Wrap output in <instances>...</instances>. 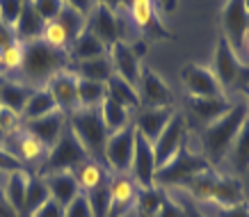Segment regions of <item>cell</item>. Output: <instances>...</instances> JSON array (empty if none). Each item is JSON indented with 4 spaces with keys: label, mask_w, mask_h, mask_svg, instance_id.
<instances>
[{
    "label": "cell",
    "mask_w": 249,
    "mask_h": 217,
    "mask_svg": "<svg viewBox=\"0 0 249 217\" xmlns=\"http://www.w3.org/2000/svg\"><path fill=\"white\" fill-rule=\"evenodd\" d=\"M32 174L28 169H18V172H12L7 174V183H5V197L7 201L12 203V208L18 213L21 217V210H23V199H25V187H28V181H30Z\"/></svg>",
    "instance_id": "obj_33"
},
{
    "label": "cell",
    "mask_w": 249,
    "mask_h": 217,
    "mask_svg": "<svg viewBox=\"0 0 249 217\" xmlns=\"http://www.w3.org/2000/svg\"><path fill=\"white\" fill-rule=\"evenodd\" d=\"M128 14L149 41H153V39H176L158 18L153 0H130Z\"/></svg>",
    "instance_id": "obj_12"
},
{
    "label": "cell",
    "mask_w": 249,
    "mask_h": 217,
    "mask_svg": "<svg viewBox=\"0 0 249 217\" xmlns=\"http://www.w3.org/2000/svg\"><path fill=\"white\" fill-rule=\"evenodd\" d=\"M160 7L165 9V12H169V9H174V5H176V0H158Z\"/></svg>",
    "instance_id": "obj_54"
},
{
    "label": "cell",
    "mask_w": 249,
    "mask_h": 217,
    "mask_svg": "<svg viewBox=\"0 0 249 217\" xmlns=\"http://www.w3.org/2000/svg\"><path fill=\"white\" fill-rule=\"evenodd\" d=\"M32 7L37 9V14L48 23L60 16V12L64 9V0H32Z\"/></svg>",
    "instance_id": "obj_42"
},
{
    "label": "cell",
    "mask_w": 249,
    "mask_h": 217,
    "mask_svg": "<svg viewBox=\"0 0 249 217\" xmlns=\"http://www.w3.org/2000/svg\"><path fill=\"white\" fill-rule=\"evenodd\" d=\"M181 80L188 90L190 98L219 96L222 94V87H219L217 78L213 75V71L206 67H199V64H185L181 71Z\"/></svg>",
    "instance_id": "obj_15"
},
{
    "label": "cell",
    "mask_w": 249,
    "mask_h": 217,
    "mask_svg": "<svg viewBox=\"0 0 249 217\" xmlns=\"http://www.w3.org/2000/svg\"><path fill=\"white\" fill-rule=\"evenodd\" d=\"M64 128H67V114L60 112V110L46 114V117H39V119L23 121V130H28L30 135H35L46 149H51V146L60 140V135Z\"/></svg>",
    "instance_id": "obj_17"
},
{
    "label": "cell",
    "mask_w": 249,
    "mask_h": 217,
    "mask_svg": "<svg viewBox=\"0 0 249 217\" xmlns=\"http://www.w3.org/2000/svg\"><path fill=\"white\" fill-rule=\"evenodd\" d=\"M44 181H46V185H48L51 199H55L62 208L69 206V203L76 199L78 192H80V187H78V181H76V176H73V172L48 174V176H44Z\"/></svg>",
    "instance_id": "obj_23"
},
{
    "label": "cell",
    "mask_w": 249,
    "mask_h": 217,
    "mask_svg": "<svg viewBox=\"0 0 249 217\" xmlns=\"http://www.w3.org/2000/svg\"><path fill=\"white\" fill-rule=\"evenodd\" d=\"M249 117L247 103H233L224 117H219L217 121H213L208 126L201 128V146H204V156L208 158V163H222L229 156V149L233 140L240 133L242 124Z\"/></svg>",
    "instance_id": "obj_2"
},
{
    "label": "cell",
    "mask_w": 249,
    "mask_h": 217,
    "mask_svg": "<svg viewBox=\"0 0 249 217\" xmlns=\"http://www.w3.org/2000/svg\"><path fill=\"white\" fill-rule=\"evenodd\" d=\"M48 199H51V192H48V185H46L44 176H35V174H32L30 181H28V187H25V199H23L21 217H32Z\"/></svg>",
    "instance_id": "obj_29"
},
{
    "label": "cell",
    "mask_w": 249,
    "mask_h": 217,
    "mask_svg": "<svg viewBox=\"0 0 249 217\" xmlns=\"http://www.w3.org/2000/svg\"><path fill=\"white\" fill-rule=\"evenodd\" d=\"M181 206H183V210H185V217H206L204 213L199 210V206L192 201V199H183Z\"/></svg>",
    "instance_id": "obj_52"
},
{
    "label": "cell",
    "mask_w": 249,
    "mask_h": 217,
    "mask_svg": "<svg viewBox=\"0 0 249 217\" xmlns=\"http://www.w3.org/2000/svg\"><path fill=\"white\" fill-rule=\"evenodd\" d=\"M107 53H110V64H112L114 73L121 75L124 80H128L130 85L137 87L142 67H140V57L133 53V48H130L126 41H117V44L110 46Z\"/></svg>",
    "instance_id": "obj_20"
},
{
    "label": "cell",
    "mask_w": 249,
    "mask_h": 217,
    "mask_svg": "<svg viewBox=\"0 0 249 217\" xmlns=\"http://www.w3.org/2000/svg\"><path fill=\"white\" fill-rule=\"evenodd\" d=\"M35 87L25 85L23 80H9V78H0V105L12 110L14 114L21 117L25 103L30 101Z\"/></svg>",
    "instance_id": "obj_22"
},
{
    "label": "cell",
    "mask_w": 249,
    "mask_h": 217,
    "mask_svg": "<svg viewBox=\"0 0 249 217\" xmlns=\"http://www.w3.org/2000/svg\"><path fill=\"white\" fill-rule=\"evenodd\" d=\"M245 94H247V108H249V83H247V87H245Z\"/></svg>",
    "instance_id": "obj_55"
},
{
    "label": "cell",
    "mask_w": 249,
    "mask_h": 217,
    "mask_svg": "<svg viewBox=\"0 0 249 217\" xmlns=\"http://www.w3.org/2000/svg\"><path fill=\"white\" fill-rule=\"evenodd\" d=\"M245 201V187L238 179L233 176H217L215 190H213L211 203H215L217 208H227V206H235V203Z\"/></svg>",
    "instance_id": "obj_25"
},
{
    "label": "cell",
    "mask_w": 249,
    "mask_h": 217,
    "mask_svg": "<svg viewBox=\"0 0 249 217\" xmlns=\"http://www.w3.org/2000/svg\"><path fill=\"white\" fill-rule=\"evenodd\" d=\"M21 7H23V0H0V21L14 28L18 16H21Z\"/></svg>",
    "instance_id": "obj_44"
},
{
    "label": "cell",
    "mask_w": 249,
    "mask_h": 217,
    "mask_svg": "<svg viewBox=\"0 0 249 217\" xmlns=\"http://www.w3.org/2000/svg\"><path fill=\"white\" fill-rule=\"evenodd\" d=\"M18 169H25V165H23L14 153H9L5 146H0V172L12 174V172H18Z\"/></svg>",
    "instance_id": "obj_45"
},
{
    "label": "cell",
    "mask_w": 249,
    "mask_h": 217,
    "mask_svg": "<svg viewBox=\"0 0 249 217\" xmlns=\"http://www.w3.org/2000/svg\"><path fill=\"white\" fill-rule=\"evenodd\" d=\"M167 190L162 187H146V190H137V199H135V213L140 217H156L158 215L160 206L165 201Z\"/></svg>",
    "instance_id": "obj_34"
},
{
    "label": "cell",
    "mask_w": 249,
    "mask_h": 217,
    "mask_svg": "<svg viewBox=\"0 0 249 217\" xmlns=\"http://www.w3.org/2000/svg\"><path fill=\"white\" fill-rule=\"evenodd\" d=\"M229 160L233 165L235 174H247L249 172V117L242 124L240 133L233 140L231 149H229Z\"/></svg>",
    "instance_id": "obj_30"
},
{
    "label": "cell",
    "mask_w": 249,
    "mask_h": 217,
    "mask_svg": "<svg viewBox=\"0 0 249 217\" xmlns=\"http://www.w3.org/2000/svg\"><path fill=\"white\" fill-rule=\"evenodd\" d=\"M78 78L83 80H94V83H107V78L114 73L112 64L107 57H96V60L76 62V67L71 69Z\"/></svg>",
    "instance_id": "obj_32"
},
{
    "label": "cell",
    "mask_w": 249,
    "mask_h": 217,
    "mask_svg": "<svg viewBox=\"0 0 249 217\" xmlns=\"http://www.w3.org/2000/svg\"><path fill=\"white\" fill-rule=\"evenodd\" d=\"M41 39H44L48 46H53L57 51H69V37L67 32L62 30V25L57 21H48L44 25V32H41Z\"/></svg>",
    "instance_id": "obj_40"
},
{
    "label": "cell",
    "mask_w": 249,
    "mask_h": 217,
    "mask_svg": "<svg viewBox=\"0 0 249 217\" xmlns=\"http://www.w3.org/2000/svg\"><path fill=\"white\" fill-rule=\"evenodd\" d=\"M133 181L140 190L146 187H156V153H153V144L137 133L135 135V151H133Z\"/></svg>",
    "instance_id": "obj_10"
},
{
    "label": "cell",
    "mask_w": 249,
    "mask_h": 217,
    "mask_svg": "<svg viewBox=\"0 0 249 217\" xmlns=\"http://www.w3.org/2000/svg\"><path fill=\"white\" fill-rule=\"evenodd\" d=\"M215 217H249V203L247 199L235 206H227V208H217L215 210Z\"/></svg>",
    "instance_id": "obj_47"
},
{
    "label": "cell",
    "mask_w": 249,
    "mask_h": 217,
    "mask_svg": "<svg viewBox=\"0 0 249 217\" xmlns=\"http://www.w3.org/2000/svg\"><path fill=\"white\" fill-rule=\"evenodd\" d=\"M135 135L137 128L133 121L107 135L106 149H103V165L114 174H126L133 165V151H135Z\"/></svg>",
    "instance_id": "obj_7"
},
{
    "label": "cell",
    "mask_w": 249,
    "mask_h": 217,
    "mask_svg": "<svg viewBox=\"0 0 249 217\" xmlns=\"http://www.w3.org/2000/svg\"><path fill=\"white\" fill-rule=\"evenodd\" d=\"M55 21L62 25V30L67 32L69 44H73V41H76V39L87 30V16L80 14L78 9L69 7V5H64V9L60 12V16H57Z\"/></svg>",
    "instance_id": "obj_36"
},
{
    "label": "cell",
    "mask_w": 249,
    "mask_h": 217,
    "mask_svg": "<svg viewBox=\"0 0 249 217\" xmlns=\"http://www.w3.org/2000/svg\"><path fill=\"white\" fill-rule=\"evenodd\" d=\"M107 96H112L117 103H121L126 110H140L142 108V101H140V91H137L135 85H130L128 80H124L121 75L112 73L107 78Z\"/></svg>",
    "instance_id": "obj_26"
},
{
    "label": "cell",
    "mask_w": 249,
    "mask_h": 217,
    "mask_svg": "<svg viewBox=\"0 0 249 217\" xmlns=\"http://www.w3.org/2000/svg\"><path fill=\"white\" fill-rule=\"evenodd\" d=\"M64 217H94L89 199H87L85 192H78L76 199L69 203V206H64Z\"/></svg>",
    "instance_id": "obj_43"
},
{
    "label": "cell",
    "mask_w": 249,
    "mask_h": 217,
    "mask_svg": "<svg viewBox=\"0 0 249 217\" xmlns=\"http://www.w3.org/2000/svg\"><path fill=\"white\" fill-rule=\"evenodd\" d=\"M0 64L5 71H18L23 64V44L21 41H16L7 48V51L0 53Z\"/></svg>",
    "instance_id": "obj_41"
},
{
    "label": "cell",
    "mask_w": 249,
    "mask_h": 217,
    "mask_svg": "<svg viewBox=\"0 0 249 217\" xmlns=\"http://www.w3.org/2000/svg\"><path fill=\"white\" fill-rule=\"evenodd\" d=\"M101 119H103V126L107 128V133H117L128 124V110L121 103H117L112 96H106V101L101 103Z\"/></svg>",
    "instance_id": "obj_35"
},
{
    "label": "cell",
    "mask_w": 249,
    "mask_h": 217,
    "mask_svg": "<svg viewBox=\"0 0 249 217\" xmlns=\"http://www.w3.org/2000/svg\"><path fill=\"white\" fill-rule=\"evenodd\" d=\"M156 217H185V210H183L181 201H176V199H172V197L167 195Z\"/></svg>",
    "instance_id": "obj_46"
},
{
    "label": "cell",
    "mask_w": 249,
    "mask_h": 217,
    "mask_svg": "<svg viewBox=\"0 0 249 217\" xmlns=\"http://www.w3.org/2000/svg\"><path fill=\"white\" fill-rule=\"evenodd\" d=\"M94 5H106V7H110V9H119L121 0H94Z\"/></svg>",
    "instance_id": "obj_53"
},
{
    "label": "cell",
    "mask_w": 249,
    "mask_h": 217,
    "mask_svg": "<svg viewBox=\"0 0 249 217\" xmlns=\"http://www.w3.org/2000/svg\"><path fill=\"white\" fill-rule=\"evenodd\" d=\"M0 217H18V213H16V210L12 208V203L7 201L2 187H0Z\"/></svg>",
    "instance_id": "obj_51"
},
{
    "label": "cell",
    "mask_w": 249,
    "mask_h": 217,
    "mask_svg": "<svg viewBox=\"0 0 249 217\" xmlns=\"http://www.w3.org/2000/svg\"><path fill=\"white\" fill-rule=\"evenodd\" d=\"M73 176L78 181V187H80V192H91V190H96L98 185H103L107 183V172L103 163H98V160H85L83 165H78L73 169Z\"/></svg>",
    "instance_id": "obj_27"
},
{
    "label": "cell",
    "mask_w": 249,
    "mask_h": 217,
    "mask_svg": "<svg viewBox=\"0 0 249 217\" xmlns=\"http://www.w3.org/2000/svg\"><path fill=\"white\" fill-rule=\"evenodd\" d=\"M85 195L89 199L94 217H106L107 215V210H110V181L103 183V185H98L96 190H91V192H85Z\"/></svg>",
    "instance_id": "obj_39"
},
{
    "label": "cell",
    "mask_w": 249,
    "mask_h": 217,
    "mask_svg": "<svg viewBox=\"0 0 249 217\" xmlns=\"http://www.w3.org/2000/svg\"><path fill=\"white\" fill-rule=\"evenodd\" d=\"M46 21L37 14V9L32 7V0H23L21 7V16L14 25V35L16 39L25 44V41H32V39H41V32H44Z\"/></svg>",
    "instance_id": "obj_24"
},
{
    "label": "cell",
    "mask_w": 249,
    "mask_h": 217,
    "mask_svg": "<svg viewBox=\"0 0 249 217\" xmlns=\"http://www.w3.org/2000/svg\"><path fill=\"white\" fill-rule=\"evenodd\" d=\"M64 5L78 9V12L85 16H89V12L94 9V0H64Z\"/></svg>",
    "instance_id": "obj_50"
},
{
    "label": "cell",
    "mask_w": 249,
    "mask_h": 217,
    "mask_svg": "<svg viewBox=\"0 0 249 217\" xmlns=\"http://www.w3.org/2000/svg\"><path fill=\"white\" fill-rule=\"evenodd\" d=\"M137 91H140L142 108H167V105H174V94L169 90V85L162 80V75L151 71V69H142L140 80H137Z\"/></svg>",
    "instance_id": "obj_13"
},
{
    "label": "cell",
    "mask_w": 249,
    "mask_h": 217,
    "mask_svg": "<svg viewBox=\"0 0 249 217\" xmlns=\"http://www.w3.org/2000/svg\"><path fill=\"white\" fill-rule=\"evenodd\" d=\"M174 112H176L174 105H167V108H140V114H137V119L133 124H135L137 133L144 135L153 144L158 140V135L165 130V126L169 124Z\"/></svg>",
    "instance_id": "obj_19"
},
{
    "label": "cell",
    "mask_w": 249,
    "mask_h": 217,
    "mask_svg": "<svg viewBox=\"0 0 249 217\" xmlns=\"http://www.w3.org/2000/svg\"><path fill=\"white\" fill-rule=\"evenodd\" d=\"M208 169H213L208 158L201 156V153H195L188 144H183L181 149H178V153L167 165L156 169V185L162 187V190L172 185L185 187L195 176L208 172Z\"/></svg>",
    "instance_id": "obj_3"
},
{
    "label": "cell",
    "mask_w": 249,
    "mask_h": 217,
    "mask_svg": "<svg viewBox=\"0 0 249 217\" xmlns=\"http://www.w3.org/2000/svg\"><path fill=\"white\" fill-rule=\"evenodd\" d=\"M188 142V121L178 110L174 112V117L169 119V124L165 126V130L158 135V140L153 142V153H156V165L162 167L172 160L178 149Z\"/></svg>",
    "instance_id": "obj_8"
},
{
    "label": "cell",
    "mask_w": 249,
    "mask_h": 217,
    "mask_svg": "<svg viewBox=\"0 0 249 217\" xmlns=\"http://www.w3.org/2000/svg\"><path fill=\"white\" fill-rule=\"evenodd\" d=\"M67 124L78 137V142L89 153L91 160L103 163V149H106L110 133L103 126V119H101L96 108H78L76 112H71L67 117Z\"/></svg>",
    "instance_id": "obj_4"
},
{
    "label": "cell",
    "mask_w": 249,
    "mask_h": 217,
    "mask_svg": "<svg viewBox=\"0 0 249 217\" xmlns=\"http://www.w3.org/2000/svg\"><path fill=\"white\" fill-rule=\"evenodd\" d=\"M190 114L195 117L199 124H213V121H217L219 117H224V114L231 110V101H229L224 94H219V96H204V98H190Z\"/></svg>",
    "instance_id": "obj_21"
},
{
    "label": "cell",
    "mask_w": 249,
    "mask_h": 217,
    "mask_svg": "<svg viewBox=\"0 0 249 217\" xmlns=\"http://www.w3.org/2000/svg\"><path fill=\"white\" fill-rule=\"evenodd\" d=\"M222 28H224V37L229 44L240 48L247 41L249 35V5L247 0H227V5L222 9Z\"/></svg>",
    "instance_id": "obj_9"
},
{
    "label": "cell",
    "mask_w": 249,
    "mask_h": 217,
    "mask_svg": "<svg viewBox=\"0 0 249 217\" xmlns=\"http://www.w3.org/2000/svg\"><path fill=\"white\" fill-rule=\"evenodd\" d=\"M137 190L135 181H130L126 174H117L114 181L110 179V210L106 217H124L137 199Z\"/></svg>",
    "instance_id": "obj_16"
},
{
    "label": "cell",
    "mask_w": 249,
    "mask_h": 217,
    "mask_svg": "<svg viewBox=\"0 0 249 217\" xmlns=\"http://www.w3.org/2000/svg\"><path fill=\"white\" fill-rule=\"evenodd\" d=\"M0 137H2V135H0Z\"/></svg>",
    "instance_id": "obj_59"
},
{
    "label": "cell",
    "mask_w": 249,
    "mask_h": 217,
    "mask_svg": "<svg viewBox=\"0 0 249 217\" xmlns=\"http://www.w3.org/2000/svg\"><path fill=\"white\" fill-rule=\"evenodd\" d=\"M211 71L217 78L222 90H245L249 83V67H245L235 57L233 46L229 44V39L224 35H219L217 44H215Z\"/></svg>",
    "instance_id": "obj_6"
},
{
    "label": "cell",
    "mask_w": 249,
    "mask_h": 217,
    "mask_svg": "<svg viewBox=\"0 0 249 217\" xmlns=\"http://www.w3.org/2000/svg\"><path fill=\"white\" fill-rule=\"evenodd\" d=\"M69 69V53L57 51L53 46H48L44 39H32L23 44V64H21V80L30 85L35 90L46 87V83Z\"/></svg>",
    "instance_id": "obj_1"
},
{
    "label": "cell",
    "mask_w": 249,
    "mask_h": 217,
    "mask_svg": "<svg viewBox=\"0 0 249 217\" xmlns=\"http://www.w3.org/2000/svg\"><path fill=\"white\" fill-rule=\"evenodd\" d=\"M107 48L98 41L89 30H85L80 37L69 46V60L85 62V60H96V57H106Z\"/></svg>",
    "instance_id": "obj_28"
},
{
    "label": "cell",
    "mask_w": 249,
    "mask_h": 217,
    "mask_svg": "<svg viewBox=\"0 0 249 217\" xmlns=\"http://www.w3.org/2000/svg\"><path fill=\"white\" fill-rule=\"evenodd\" d=\"M87 30L106 46V48H110L112 44L121 41L117 9H110V7H106V5H94V9H91L89 16H87Z\"/></svg>",
    "instance_id": "obj_14"
},
{
    "label": "cell",
    "mask_w": 249,
    "mask_h": 217,
    "mask_svg": "<svg viewBox=\"0 0 249 217\" xmlns=\"http://www.w3.org/2000/svg\"><path fill=\"white\" fill-rule=\"evenodd\" d=\"M247 5H249V0H247Z\"/></svg>",
    "instance_id": "obj_58"
},
{
    "label": "cell",
    "mask_w": 249,
    "mask_h": 217,
    "mask_svg": "<svg viewBox=\"0 0 249 217\" xmlns=\"http://www.w3.org/2000/svg\"><path fill=\"white\" fill-rule=\"evenodd\" d=\"M32 217H64V208H62L55 199H48Z\"/></svg>",
    "instance_id": "obj_48"
},
{
    "label": "cell",
    "mask_w": 249,
    "mask_h": 217,
    "mask_svg": "<svg viewBox=\"0 0 249 217\" xmlns=\"http://www.w3.org/2000/svg\"><path fill=\"white\" fill-rule=\"evenodd\" d=\"M247 51H249V39H247Z\"/></svg>",
    "instance_id": "obj_57"
},
{
    "label": "cell",
    "mask_w": 249,
    "mask_h": 217,
    "mask_svg": "<svg viewBox=\"0 0 249 217\" xmlns=\"http://www.w3.org/2000/svg\"><path fill=\"white\" fill-rule=\"evenodd\" d=\"M57 110V105H55L53 96H51V91L46 90V87H39V90L32 91L30 101L25 103L23 108V114H21V121H32V119H39V117H46V114H51Z\"/></svg>",
    "instance_id": "obj_31"
},
{
    "label": "cell",
    "mask_w": 249,
    "mask_h": 217,
    "mask_svg": "<svg viewBox=\"0 0 249 217\" xmlns=\"http://www.w3.org/2000/svg\"><path fill=\"white\" fill-rule=\"evenodd\" d=\"M5 149L9 151V153H14L18 160H21L23 165L25 163H37V160H44L46 153H48V149H46L44 144L39 142L35 135H30L28 130H14L12 135H7L5 137Z\"/></svg>",
    "instance_id": "obj_18"
},
{
    "label": "cell",
    "mask_w": 249,
    "mask_h": 217,
    "mask_svg": "<svg viewBox=\"0 0 249 217\" xmlns=\"http://www.w3.org/2000/svg\"><path fill=\"white\" fill-rule=\"evenodd\" d=\"M2 75H5V69H2V64H0V78H2Z\"/></svg>",
    "instance_id": "obj_56"
},
{
    "label": "cell",
    "mask_w": 249,
    "mask_h": 217,
    "mask_svg": "<svg viewBox=\"0 0 249 217\" xmlns=\"http://www.w3.org/2000/svg\"><path fill=\"white\" fill-rule=\"evenodd\" d=\"M18 39H16L14 35V28H9V25H5V23L0 21V53L7 51L12 44H16Z\"/></svg>",
    "instance_id": "obj_49"
},
{
    "label": "cell",
    "mask_w": 249,
    "mask_h": 217,
    "mask_svg": "<svg viewBox=\"0 0 249 217\" xmlns=\"http://www.w3.org/2000/svg\"><path fill=\"white\" fill-rule=\"evenodd\" d=\"M85 160H89V153L85 151L83 144L78 142V137L67 124V128L60 135V140L48 149L46 158L41 160L39 176H48V174H57V172H73L78 165H83Z\"/></svg>",
    "instance_id": "obj_5"
},
{
    "label": "cell",
    "mask_w": 249,
    "mask_h": 217,
    "mask_svg": "<svg viewBox=\"0 0 249 217\" xmlns=\"http://www.w3.org/2000/svg\"><path fill=\"white\" fill-rule=\"evenodd\" d=\"M217 176H219L217 172L208 169V172L199 174V176H195V179L190 181L188 185H185V190L190 192L192 201L211 203V197H213V190H215V183H217Z\"/></svg>",
    "instance_id": "obj_37"
},
{
    "label": "cell",
    "mask_w": 249,
    "mask_h": 217,
    "mask_svg": "<svg viewBox=\"0 0 249 217\" xmlns=\"http://www.w3.org/2000/svg\"><path fill=\"white\" fill-rule=\"evenodd\" d=\"M46 90L51 91L57 110L64 112L67 117L80 108V101H78V75L71 69H64L60 73H55L46 83Z\"/></svg>",
    "instance_id": "obj_11"
},
{
    "label": "cell",
    "mask_w": 249,
    "mask_h": 217,
    "mask_svg": "<svg viewBox=\"0 0 249 217\" xmlns=\"http://www.w3.org/2000/svg\"><path fill=\"white\" fill-rule=\"evenodd\" d=\"M107 87L106 83H94V80H83L78 78V101L80 108H96L106 101Z\"/></svg>",
    "instance_id": "obj_38"
}]
</instances>
